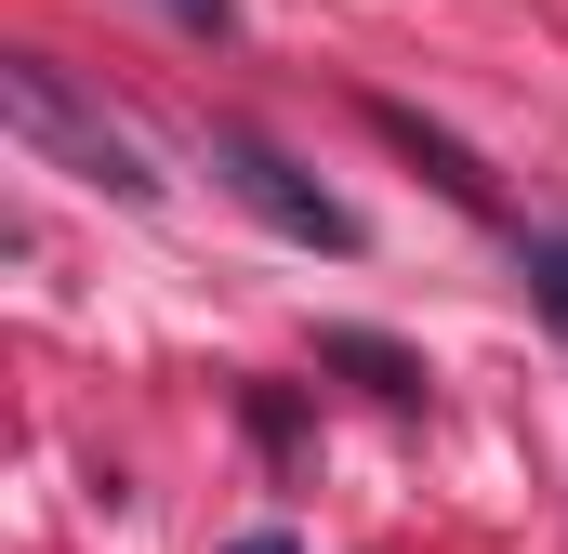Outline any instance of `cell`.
<instances>
[{
    "instance_id": "6da1fadb",
    "label": "cell",
    "mask_w": 568,
    "mask_h": 554,
    "mask_svg": "<svg viewBox=\"0 0 568 554\" xmlns=\"http://www.w3.org/2000/svg\"><path fill=\"white\" fill-rule=\"evenodd\" d=\"M0 120H13V145L27 158H53V172H80V185H106V198H159V172H145V145L53 66V53H0Z\"/></svg>"
},
{
    "instance_id": "7a4b0ae2",
    "label": "cell",
    "mask_w": 568,
    "mask_h": 554,
    "mask_svg": "<svg viewBox=\"0 0 568 554\" xmlns=\"http://www.w3.org/2000/svg\"><path fill=\"white\" fill-rule=\"evenodd\" d=\"M199 158H212V185H225L252 225H278L291 252H331V265L357 252V212H344V198H331V185H317L291 145H265L252 120H199Z\"/></svg>"
},
{
    "instance_id": "3957f363",
    "label": "cell",
    "mask_w": 568,
    "mask_h": 554,
    "mask_svg": "<svg viewBox=\"0 0 568 554\" xmlns=\"http://www.w3.org/2000/svg\"><path fill=\"white\" fill-rule=\"evenodd\" d=\"M357 120H371V133L397 145V158L424 172V185H436V198H449V212H476V225L503 212V185H489V158H476V145L449 133V120H424V106H397V93H357Z\"/></svg>"
},
{
    "instance_id": "277c9868",
    "label": "cell",
    "mask_w": 568,
    "mask_h": 554,
    "mask_svg": "<svg viewBox=\"0 0 568 554\" xmlns=\"http://www.w3.org/2000/svg\"><path fill=\"white\" fill-rule=\"evenodd\" d=\"M317 370L371 383L384 410H410V397H424V357H410V343H384V330H317Z\"/></svg>"
},
{
    "instance_id": "5b68a950",
    "label": "cell",
    "mask_w": 568,
    "mask_h": 554,
    "mask_svg": "<svg viewBox=\"0 0 568 554\" xmlns=\"http://www.w3.org/2000/svg\"><path fill=\"white\" fill-rule=\"evenodd\" d=\"M516 277H529V304L568 330V225H516Z\"/></svg>"
},
{
    "instance_id": "8992f818",
    "label": "cell",
    "mask_w": 568,
    "mask_h": 554,
    "mask_svg": "<svg viewBox=\"0 0 568 554\" xmlns=\"http://www.w3.org/2000/svg\"><path fill=\"white\" fill-rule=\"evenodd\" d=\"M172 27H199V40H239V0H159Z\"/></svg>"
}]
</instances>
